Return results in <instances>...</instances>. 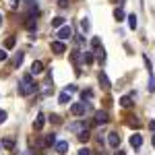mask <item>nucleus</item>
Masks as SVG:
<instances>
[{
    "instance_id": "1",
    "label": "nucleus",
    "mask_w": 155,
    "mask_h": 155,
    "mask_svg": "<svg viewBox=\"0 0 155 155\" xmlns=\"http://www.w3.org/2000/svg\"><path fill=\"white\" fill-rule=\"evenodd\" d=\"M19 87H21V89H19V91H21V95H31V93L37 89V83L33 81V74H31V72L23 74V79H21Z\"/></svg>"
},
{
    "instance_id": "2",
    "label": "nucleus",
    "mask_w": 155,
    "mask_h": 155,
    "mask_svg": "<svg viewBox=\"0 0 155 155\" xmlns=\"http://www.w3.org/2000/svg\"><path fill=\"white\" fill-rule=\"evenodd\" d=\"M71 110H72L74 116H85L87 110H89V106H85V101H77V104H72V106H71Z\"/></svg>"
},
{
    "instance_id": "3",
    "label": "nucleus",
    "mask_w": 155,
    "mask_h": 155,
    "mask_svg": "<svg viewBox=\"0 0 155 155\" xmlns=\"http://www.w3.org/2000/svg\"><path fill=\"white\" fill-rule=\"evenodd\" d=\"M93 122H95L97 126L106 124V122H107V112H106V110H97V112H95V116H93Z\"/></svg>"
},
{
    "instance_id": "4",
    "label": "nucleus",
    "mask_w": 155,
    "mask_h": 155,
    "mask_svg": "<svg viewBox=\"0 0 155 155\" xmlns=\"http://www.w3.org/2000/svg\"><path fill=\"white\" fill-rule=\"evenodd\" d=\"M107 145L114 147V149H118V147H120V137L116 134V132H110V134H107Z\"/></svg>"
},
{
    "instance_id": "5",
    "label": "nucleus",
    "mask_w": 155,
    "mask_h": 155,
    "mask_svg": "<svg viewBox=\"0 0 155 155\" xmlns=\"http://www.w3.org/2000/svg\"><path fill=\"white\" fill-rule=\"evenodd\" d=\"M71 35H72V27H60V31H58L60 41H62V39H68Z\"/></svg>"
},
{
    "instance_id": "6",
    "label": "nucleus",
    "mask_w": 155,
    "mask_h": 155,
    "mask_svg": "<svg viewBox=\"0 0 155 155\" xmlns=\"http://www.w3.org/2000/svg\"><path fill=\"white\" fill-rule=\"evenodd\" d=\"M120 106L124 107V110H130V107L134 106V104H132V97L130 95H122L120 97Z\"/></svg>"
},
{
    "instance_id": "7",
    "label": "nucleus",
    "mask_w": 155,
    "mask_h": 155,
    "mask_svg": "<svg viewBox=\"0 0 155 155\" xmlns=\"http://www.w3.org/2000/svg\"><path fill=\"white\" fill-rule=\"evenodd\" d=\"M130 145L139 151V149H141V145H143V137H141V134H132V137H130Z\"/></svg>"
},
{
    "instance_id": "8",
    "label": "nucleus",
    "mask_w": 155,
    "mask_h": 155,
    "mask_svg": "<svg viewBox=\"0 0 155 155\" xmlns=\"http://www.w3.org/2000/svg\"><path fill=\"white\" fill-rule=\"evenodd\" d=\"M52 50H54V52H56V54H64V52H66V46H64V41H54V44H52Z\"/></svg>"
},
{
    "instance_id": "9",
    "label": "nucleus",
    "mask_w": 155,
    "mask_h": 155,
    "mask_svg": "<svg viewBox=\"0 0 155 155\" xmlns=\"http://www.w3.org/2000/svg\"><path fill=\"white\" fill-rule=\"evenodd\" d=\"M66 151H68V143H66V141H58V143H56V153L64 155Z\"/></svg>"
},
{
    "instance_id": "10",
    "label": "nucleus",
    "mask_w": 155,
    "mask_h": 155,
    "mask_svg": "<svg viewBox=\"0 0 155 155\" xmlns=\"http://www.w3.org/2000/svg\"><path fill=\"white\" fill-rule=\"evenodd\" d=\"M44 124H46V116H44V114H37L35 122H33V128L39 130V128H44Z\"/></svg>"
},
{
    "instance_id": "11",
    "label": "nucleus",
    "mask_w": 155,
    "mask_h": 155,
    "mask_svg": "<svg viewBox=\"0 0 155 155\" xmlns=\"http://www.w3.org/2000/svg\"><path fill=\"white\" fill-rule=\"evenodd\" d=\"M81 56H83V58H77V60L83 62V64H91V62H93V52H83Z\"/></svg>"
},
{
    "instance_id": "12",
    "label": "nucleus",
    "mask_w": 155,
    "mask_h": 155,
    "mask_svg": "<svg viewBox=\"0 0 155 155\" xmlns=\"http://www.w3.org/2000/svg\"><path fill=\"white\" fill-rule=\"evenodd\" d=\"M41 71H44V64H41L39 60H35V62L31 64V74H39Z\"/></svg>"
},
{
    "instance_id": "13",
    "label": "nucleus",
    "mask_w": 155,
    "mask_h": 155,
    "mask_svg": "<svg viewBox=\"0 0 155 155\" xmlns=\"http://www.w3.org/2000/svg\"><path fill=\"white\" fill-rule=\"evenodd\" d=\"M23 52H19V54H15V58H12V66H15V68H19V66H21V64H23Z\"/></svg>"
},
{
    "instance_id": "14",
    "label": "nucleus",
    "mask_w": 155,
    "mask_h": 155,
    "mask_svg": "<svg viewBox=\"0 0 155 155\" xmlns=\"http://www.w3.org/2000/svg\"><path fill=\"white\" fill-rule=\"evenodd\" d=\"M124 17H126V15H124V8H122V6H116V8H114V19H116V21H122Z\"/></svg>"
},
{
    "instance_id": "15",
    "label": "nucleus",
    "mask_w": 155,
    "mask_h": 155,
    "mask_svg": "<svg viewBox=\"0 0 155 155\" xmlns=\"http://www.w3.org/2000/svg\"><path fill=\"white\" fill-rule=\"evenodd\" d=\"M58 101L62 104V106H64V104H68V101H71V93H66V91H64V93H60V95H58Z\"/></svg>"
},
{
    "instance_id": "16",
    "label": "nucleus",
    "mask_w": 155,
    "mask_h": 155,
    "mask_svg": "<svg viewBox=\"0 0 155 155\" xmlns=\"http://www.w3.org/2000/svg\"><path fill=\"white\" fill-rule=\"evenodd\" d=\"M99 83L104 85L106 89H110V79L106 77V72H99Z\"/></svg>"
},
{
    "instance_id": "17",
    "label": "nucleus",
    "mask_w": 155,
    "mask_h": 155,
    "mask_svg": "<svg viewBox=\"0 0 155 155\" xmlns=\"http://www.w3.org/2000/svg\"><path fill=\"white\" fill-rule=\"evenodd\" d=\"M89 139H91V134H89V130H81V132H79V141H81V143H87Z\"/></svg>"
},
{
    "instance_id": "18",
    "label": "nucleus",
    "mask_w": 155,
    "mask_h": 155,
    "mask_svg": "<svg viewBox=\"0 0 155 155\" xmlns=\"http://www.w3.org/2000/svg\"><path fill=\"white\" fill-rule=\"evenodd\" d=\"M95 50H97V60H99V62H106V50L101 48V46L95 48Z\"/></svg>"
},
{
    "instance_id": "19",
    "label": "nucleus",
    "mask_w": 155,
    "mask_h": 155,
    "mask_svg": "<svg viewBox=\"0 0 155 155\" xmlns=\"http://www.w3.org/2000/svg\"><path fill=\"white\" fill-rule=\"evenodd\" d=\"M2 147L4 149H15V141L12 139H2Z\"/></svg>"
},
{
    "instance_id": "20",
    "label": "nucleus",
    "mask_w": 155,
    "mask_h": 155,
    "mask_svg": "<svg viewBox=\"0 0 155 155\" xmlns=\"http://www.w3.org/2000/svg\"><path fill=\"white\" fill-rule=\"evenodd\" d=\"M128 25L130 29H137V15H128Z\"/></svg>"
},
{
    "instance_id": "21",
    "label": "nucleus",
    "mask_w": 155,
    "mask_h": 155,
    "mask_svg": "<svg viewBox=\"0 0 155 155\" xmlns=\"http://www.w3.org/2000/svg\"><path fill=\"white\" fill-rule=\"evenodd\" d=\"M52 145H56V137L54 134H48L46 137V147H52Z\"/></svg>"
},
{
    "instance_id": "22",
    "label": "nucleus",
    "mask_w": 155,
    "mask_h": 155,
    "mask_svg": "<svg viewBox=\"0 0 155 155\" xmlns=\"http://www.w3.org/2000/svg\"><path fill=\"white\" fill-rule=\"evenodd\" d=\"M15 44H17V41H15V37H8V39L4 41V48L11 50V48H15Z\"/></svg>"
},
{
    "instance_id": "23",
    "label": "nucleus",
    "mask_w": 155,
    "mask_h": 155,
    "mask_svg": "<svg viewBox=\"0 0 155 155\" xmlns=\"http://www.w3.org/2000/svg\"><path fill=\"white\" fill-rule=\"evenodd\" d=\"M62 23H64V19H62V17H56V19H52V25H54V27H62Z\"/></svg>"
},
{
    "instance_id": "24",
    "label": "nucleus",
    "mask_w": 155,
    "mask_h": 155,
    "mask_svg": "<svg viewBox=\"0 0 155 155\" xmlns=\"http://www.w3.org/2000/svg\"><path fill=\"white\" fill-rule=\"evenodd\" d=\"M149 91H155V79H153V72L149 74Z\"/></svg>"
},
{
    "instance_id": "25",
    "label": "nucleus",
    "mask_w": 155,
    "mask_h": 155,
    "mask_svg": "<svg viewBox=\"0 0 155 155\" xmlns=\"http://www.w3.org/2000/svg\"><path fill=\"white\" fill-rule=\"evenodd\" d=\"M27 29H29V31H35V19H29V21H27Z\"/></svg>"
},
{
    "instance_id": "26",
    "label": "nucleus",
    "mask_w": 155,
    "mask_h": 155,
    "mask_svg": "<svg viewBox=\"0 0 155 155\" xmlns=\"http://www.w3.org/2000/svg\"><path fill=\"white\" fill-rule=\"evenodd\" d=\"M6 118H8L6 110H0V124H2V122H6Z\"/></svg>"
},
{
    "instance_id": "27",
    "label": "nucleus",
    "mask_w": 155,
    "mask_h": 155,
    "mask_svg": "<svg viewBox=\"0 0 155 155\" xmlns=\"http://www.w3.org/2000/svg\"><path fill=\"white\" fill-rule=\"evenodd\" d=\"M77 91H79L77 85H68V87H66V93H77Z\"/></svg>"
},
{
    "instance_id": "28",
    "label": "nucleus",
    "mask_w": 155,
    "mask_h": 155,
    "mask_svg": "<svg viewBox=\"0 0 155 155\" xmlns=\"http://www.w3.org/2000/svg\"><path fill=\"white\" fill-rule=\"evenodd\" d=\"M93 97V91L89 89V91H83V99H91Z\"/></svg>"
},
{
    "instance_id": "29",
    "label": "nucleus",
    "mask_w": 155,
    "mask_h": 155,
    "mask_svg": "<svg viewBox=\"0 0 155 155\" xmlns=\"http://www.w3.org/2000/svg\"><path fill=\"white\" fill-rule=\"evenodd\" d=\"M79 155H93V153H91V149H87V147H83V149L79 151Z\"/></svg>"
},
{
    "instance_id": "30",
    "label": "nucleus",
    "mask_w": 155,
    "mask_h": 155,
    "mask_svg": "<svg viewBox=\"0 0 155 155\" xmlns=\"http://www.w3.org/2000/svg\"><path fill=\"white\" fill-rule=\"evenodd\" d=\"M8 58V54H6V50H2L0 48V62H2V60H6Z\"/></svg>"
},
{
    "instance_id": "31",
    "label": "nucleus",
    "mask_w": 155,
    "mask_h": 155,
    "mask_svg": "<svg viewBox=\"0 0 155 155\" xmlns=\"http://www.w3.org/2000/svg\"><path fill=\"white\" fill-rule=\"evenodd\" d=\"M81 27H83V31H87V29L91 27V23H89V19H85V21H83V25H81Z\"/></svg>"
},
{
    "instance_id": "32",
    "label": "nucleus",
    "mask_w": 155,
    "mask_h": 155,
    "mask_svg": "<svg viewBox=\"0 0 155 155\" xmlns=\"http://www.w3.org/2000/svg\"><path fill=\"white\" fill-rule=\"evenodd\" d=\"M8 4H11V8H17L19 6V0H8Z\"/></svg>"
},
{
    "instance_id": "33",
    "label": "nucleus",
    "mask_w": 155,
    "mask_h": 155,
    "mask_svg": "<svg viewBox=\"0 0 155 155\" xmlns=\"http://www.w3.org/2000/svg\"><path fill=\"white\" fill-rule=\"evenodd\" d=\"M50 120H52V122L56 124V122H60V116H56V114H52V116H50Z\"/></svg>"
},
{
    "instance_id": "34",
    "label": "nucleus",
    "mask_w": 155,
    "mask_h": 155,
    "mask_svg": "<svg viewBox=\"0 0 155 155\" xmlns=\"http://www.w3.org/2000/svg\"><path fill=\"white\" fill-rule=\"evenodd\" d=\"M58 4L62 6V8H66V6H68V0H58Z\"/></svg>"
},
{
    "instance_id": "35",
    "label": "nucleus",
    "mask_w": 155,
    "mask_h": 155,
    "mask_svg": "<svg viewBox=\"0 0 155 155\" xmlns=\"http://www.w3.org/2000/svg\"><path fill=\"white\" fill-rule=\"evenodd\" d=\"M77 44H85V37L81 35V33H79V35H77Z\"/></svg>"
},
{
    "instance_id": "36",
    "label": "nucleus",
    "mask_w": 155,
    "mask_h": 155,
    "mask_svg": "<svg viewBox=\"0 0 155 155\" xmlns=\"http://www.w3.org/2000/svg\"><path fill=\"white\" fill-rule=\"evenodd\" d=\"M149 128H151V130H155V120H151V122H149Z\"/></svg>"
},
{
    "instance_id": "37",
    "label": "nucleus",
    "mask_w": 155,
    "mask_h": 155,
    "mask_svg": "<svg viewBox=\"0 0 155 155\" xmlns=\"http://www.w3.org/2000/svg\"><path fill=\"white\" fill-rule=\"evenodd\" d=\"M114 155H126V153H124V151H116Z\"/></svg>"
},
{
    "instance_id": "38",
    "label": "nucleus",
    "mask_w": 155,
    "mask_h": 155,
    "mask_svg": "<svg viewBox=\"0 0 155 155\" xmlns=\"http://www.w3.org/2000/svg\"><path fill=\"white\" fill-rule=\"evenodd\" d=\"M153 147H155V134H153Z\"/></svg>"
}]
</instances>
